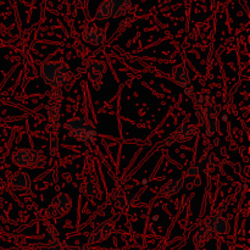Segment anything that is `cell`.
I'll use <instances>...</instances> for the list:
<instances>
[{"mask_svg":"<svg viewBox=\"0 0 250 250\" xmlns=\"http://www.w3.org/2000/svg\"><path fill=\"white\" fill-rule=\"evenodd\" d=\"M173 80H175V82L185 90L192 88L189 77H188V71L183 63L175 67V70H173Z\"/></svg>","mask_w":250,"mask_h":250,"instance_id":"obj_13","label":"cell"},{"mask_svg":"<svg viewBox=\"0 0 250 250\" xmlns=\"http://www.w3.org/2000/svg\"><path fill=\"white\" fill-rule=\"evenodd\" d=\"M132 9L131 0H106L100 5L97 14V20L109 19L110 16H124L131 14Z\"/></svg>","mask_w":250,"mask_h":250,"instance_id":"obj_4","label":"cell"},{"mask_svg":"<svg viewBox=\"0 0 250 250\" xmlns=\"http://www.w3.org/2000/svg\"><path fill=\"white\" fill-rule=\"evenodd\" d=\"M42 76L49 84L60 88L70 82L72 73L66 63L48 61L42 65Z\"/></svg>","mask_w":250,"mask_h":250,"instance_id":"obj_3","label":"cell"},{"mask_svg":"<svg viewBox=\"0 0 250 250\" xmlns=\"http://www.w3.org/2000/svg\"><path fill=\"white\" fill-rule=\"evenodd\" d=\"M71 138L84 143L85 146H93L97 142L98 132L93 122L84 116H78L67 121L65 126Z\"/></svg>","mask_w":250,"mask_h":250,"instance_id":"obj_2","label":"cell"},{"mask_svg":"<svg viewBox=\"0 0 250 250\" xmlns=\"http://www.w3.org/2000/svg\"><path fill=\"white\" fill-rule=\"evenodd\" d=\"M198 133V128L195 126H190V125H185L183 127L178 128L177 131L175 132L173 134H171L170 137L165 139L164 142L158 144V146H170V144L176 143V142H186V141H189V139L194 138Z\"/></svg>","mask_w":250,"mask_h":250,"instance_id":"obj_7","label":"cell"},{"mask_svg":"<svg viewBox=\"0 0 250 250\" xmlns=\"http://www.w3.org/2000/svg\"><path fill=\"white\" fill-rule=\"evenodd\" d=\"M207 226L211 229L212 233L217 234H227L229 232V225L226 219L220 214H214L207 222Z\"/></svg>","mask_w":250,"mask_h":250,"instance_id":"obj_10","label":"cell"},{"mask_svg":"<svg viewBox=\"0 0 250 250\" xmlns=\"http://www.w3.org/2000/svg\"><path fill=\"white\" fill-rule=\"evenodd\" d=\"M119 217H120V214H117L116 216L111 217L110 220L105 221L104 224L98 226L97 229L90 234L89 239H88V244H89V246H93V244L102 243L103 241L109 238L110 234H111L112 231H114L115 225H116V221L119 220Z\"/></svg>","mask_w":250,"mask_h":250,"instance_id":"obj_6","label":"cell"},{"mask_svg":"<svg viewBox=\"0 0 250 250\" xmlns=\"http://www.w3.org/2000/svg\"><path fill=\"white\" fill-rule=\"evenodd\" d=\"M46 250H60L59 248H50V249H46Z\"/></svg>","mask_w":250,"mask_h":250,"instance_id":"obj_17","label":"cell"},{"mask_svg":"<svg viewBox=\"0 0 250 250\" xmlns=\"http://www.w3.org/2000/svg\"><path fill=\"white\" fill-rule=\"evenodd\" d=\"M211 237H212L211 229H210L207 225L203 226L202 229H198V232L194 236V239H193V243H194L195 248H203V247H204L205 244L211 239Z\"/></svg>","mask_w":250,"mask_h":250,"instance_id":"obj_15","label":"cell"},{"mask_svg":"<svg viewBox=\"0 0 250 250\" xmlns=\"http://www.w3.org/2000/svg\"><path fill=\"white\" fill-rule=\"evenodd\" d=\"M82 38L88 44H92V45H102V44L105 43L106 34L99 27L89 26L84 29V32L82 34Z\"/></svg>","mask_w":250,"mask_h":250,"instance_id":"obj_9","label":"cell"},{"mask_svg":"<svg viewBox=\"0 0 250 250\" xmlns=\"http://www.w3.org/2000/svg\"><path fill=\"white\" fill-rule=\"evenodd\" d=\"M75 250H95V249L92 248V246H89V244H87V246L77 247V248H75Z\"/></svg>","mask_w":250,"mask_h":250,"instance_id":"obj_16","label":"cell"},{"mask_svg":"<svg viewBox=\"0 0 250 250\" xmlns=\"http://www.w3.org/2000/svg\"><path fill=\"white\" fill-rule=\"evenodd\" d=\"M71 209V199L66 194H60L54 199L53 204L49 207V209L46 210L48 214L51 217H58L63 216L68 212V210Z\"/></svg>","mask_w":250,"mask_h":250,"instance_id":"obj_8","label":"cell"},{"mask_svg":"<svg viewBox=\"0 0 250 250\" xmlns=\"http://www.w3.org/2000/svg\"><path fill=\"white\" fill-rule=\"evenodd\" d=\"M105 71H106V65L104 62H99V61H93L88 66V75L97 89H99L102 85V76Z\"/></svg>","mask_w":250,"mask_h":250,"instance_id":"obj_11","label":"cell"},{"mask_svg":"<svg viewBox=\"0 0 250 250\" xmlns=\"http://www.w3.org/2000/svg\"><path fill=\"white\" fill-rule=\"evenodd\" d=\"M12 161L17 166L28 168L43 167L45 165V158L41 153L29 149H20L12 155Z\"/></svg>","mask_w":250,"mask_h":250,"instance_id":"obj_5","label":"cell"},{"mask_svg":"<svg viewBox=\"0 0 250 250\" xmlns=\"http://www.w3.org/2000/svg\"><path fill=\"white\" fill-rule=\"evenodd\" d=\"M197 104V114L199 124L205 128L208 136L211 137L217 131L219 121H217V109L214 104L212 95L210 92L204 90L194 97Z\"/></svg>","mask_w":250,"mask_h":250,"instance_id":"obj_1","label":"cell"},{"mask_svg":"<svg viewBox=\"0 0 250 250\" xmlns=\"http://www.w3.org/2000/svg\"><path fill=\"white\" fill-rule=\"evenodd\" d=\"M183 183H185V178L178 177V178H173V180L168 181L165 186L160 189L159 192L158 197H163V198H167L171 197V195H175L176 193L180 192L181 188L183 187Z\"/></svg>","mask_w":250,"mask_h":250,"instance_id":"obj_12","label":"cell"},{"mask_svg":"<svg viewBox=\"0 0 250 250\" xmlns=\"http://www.w3.org/2000/svg\"><path fill=\"white\" fill-rule=\"evenodd\" d=\"M10 185L12 188L19 190H29L31 188V180L23 172H17L10 178Z\"/></svg>","mask_w":250,"mask_h":250,"instance_id":"obj_14","label":"cell"}]
</instances>
